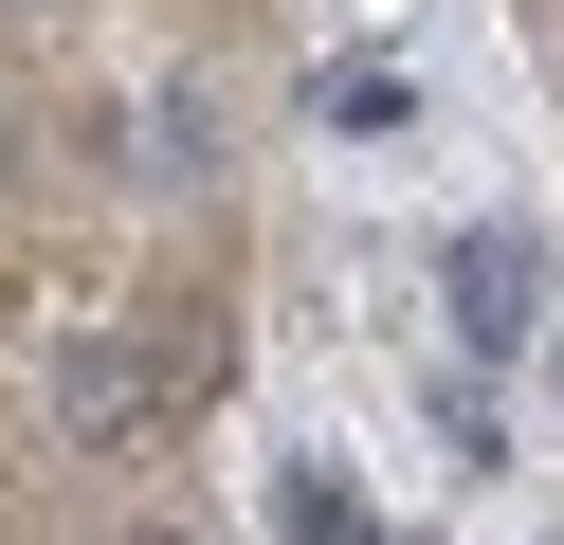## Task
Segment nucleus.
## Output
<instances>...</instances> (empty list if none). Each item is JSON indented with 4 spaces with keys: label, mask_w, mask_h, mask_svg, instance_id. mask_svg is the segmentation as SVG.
<instances>
[{
    "label": "nucleus",
    "mask_w": 564,
    "mask_h": 545,
    "mask_svg": "<svg viewBox=\"0 0 564 545\" xmlns=\"http://www.w3.org/2000/svg\"><path fill=\"white\" fill-rule=\"evenodd\" d=\"M437 291H455V346H474V363H510L528 327H546V237H528V218H455Z\"/></svg>",
    "instance_id": "f257e3e1"
},
{
    "label": "nucleus",
    "mask_w": 564,
    "mask_h": 545,
    "mask_svg": "<svg viewBox=\"0 0 564 545\" xmlns=\"http://www.w3.org/2000/svg\"><path fill=\"white\" fill-rule=\"evenodd\" d=\"M273 527H292V545H382V527H365V491H346L328 455H292V472H273Z\"/></svg>",
    "instance_id": "f03ea898"
},
{
    "label": "nucleus",
    "mask_w": 564,
    "mask_h": 545,
    "mask_svg": "<svg viewBox=\"0 0 564 545\" xmlns=\"http://www.w3.org/2000/svg\"><path fill=\"white\" fill-rule=\"evenodd\" d=\"M128 545H183V527H128Z\"/></svg>",
    "instance_id": "7ed1b4c3"
},
{
    "label": "nucleus",
    "mask_w": 564,
    "mask_h": 545,
    "mask_svg": "<svg viewBox=\"0 0 564 545\" xmlns=\"http://www.w3.org/2000/svg\"><path fill=\"white\" fill-rule=\"evenodd\" d=\"M0 164H19V128H0Z\"/></svg>",
    "instance_id": "20e7f679"
},
{
    "label": "nucleus",
    "mask_w": 564,
    "mask_h": 545,
    "mask_svg": "<svg viewBox=\"0 0 564 545\" xmlns=\"http://www.w3.org/2000/svg\"><path fill=\"white\" fill-rule=\"evenodd\" d=\"M0 19H19V0H0Z\"/></svg>",
    "instance_id": "39448f33"
}]
</instances>
